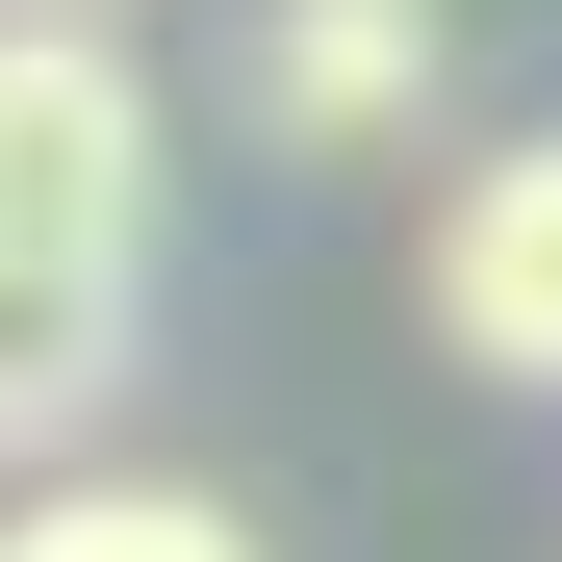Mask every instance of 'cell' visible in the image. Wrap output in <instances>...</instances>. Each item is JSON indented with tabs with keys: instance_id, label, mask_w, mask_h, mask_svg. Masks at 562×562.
<instances>
[{
	"instance_id": "2",
	"label": "cell",
	"mask_w": 562,
	"mask_h": 562,
	"mask_svg": "<svg viewBox=\"0 0 562 562\" xmlns=\"http://www.w3.org/2000/svg\"><path fill=\"white\" fill-rule=\"evenodd\" d=\"M435 358L562 384V128H512V154L435 179Z\"/></svg>"
},
{
	"instance_id": "1",
	"label": "cell",
	"mask_w": 562,
	"mask_h": 562,
	"mask_svg": "<svg viewBox=\"0 0 562 562\" xmlns=\"http://www.w3.org/2000/svg\"><path fill=\"white\" fill-rule=\"evenodd\" d=\"M0 256L154 281V77H128L103 0H0Z\"/></svg>"
},
{
	"instance_id": "4",
	"label": "cell",
	"mask_w": 562,
	"mask_h": 562,
	"mask_svg": "<svg viewBox=\"0 0 562 562\" xmlns=\"http://www.w3.org/2000/svg\"><path fill=\"white\" fill-rule=\"evenodd\" d=\"M103 409H128V281H26V256H0V486H26V460L77 486Z\"/></svg>"
},
{
	"instance_id": "5",
	"label": "cell",
	"mask_w": 562,
	"mask_h": 562,
	"mask_svg": "<svg viewBox=\"0 0 562 562\" xmlns=\"http://www.w3.org/2000/svg\"><path fill=\"white\" fill-rule=\"evenodd\" d=\"M0 562H256V512L231 486H154V460H77V486L0 512Z\"/></svg>"
},
{
	"instance_id": "3",
	"label": "cell",
	"mask_w": 562,
	"mask_h": 562,
	"mask_svg": "<svg viewBox=\"0 0 562 562\" xmlns=\"http://www.w3.org/2000/svg\"><path fill=\"white\" fill-rule=\"evenodd\" d=\"M435 128V0H256V154H409Z\"/></svg>"
}]
</instances>
